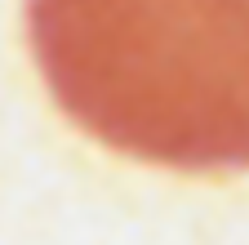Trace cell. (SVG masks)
I'll list each match as a JSON object with an SVG mask.
<instances>
[{
    "label": "cell",
    "mask_w": 249,
    "mask_h": 245,
    "mask_svg": "<svg viewBox=\"0 0 249 245\" xmlns=\"http://www.w3.org/2000/svg\"><path fill=\"white\" fill-rule=\"evenodd\" d=\"M53 103L147 165L249 170V0H27Z\"/></svg>",
    "instance_id": "1"
}]
</instances>
